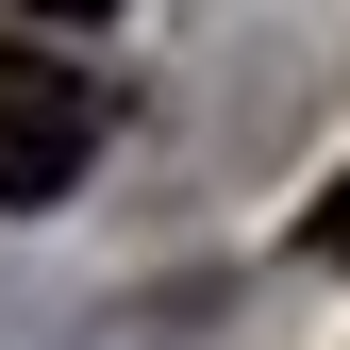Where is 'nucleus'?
Returning <instances> with one entry per match:
<instances>
[{"mask_svg": "<svg viewBox=\"0 0 350 350\" xmlns=\"http://www.w3.org/2000/svg\"><path fill=\"white\" fill-rule=\"evenodd\" d=\"M100 134H117V83L51 33H0V217H51Z\"/></svg>", "mask_w": 350, "mask_h": 350, "instance_id": "obj_1", "label": "nucleus"}, {"mask_svg": "<svg viewBox=\"0 0 350 350\" xmlns=\"http://www.w3.org/2000/svg\"><path fill=\"white\" fill-rule=\"evenodd\" d=\"M300 250H317V267H350V167L317 184V217H300Z\"/></svg>", "mask_w": 350, "mask_h": 350, "instance_id": "obj_2", "label": "nucleus"}]
</instances>
